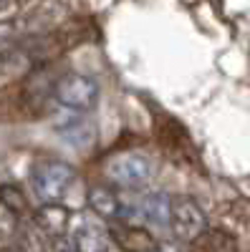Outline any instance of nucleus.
I'll return each instance as SVG.
<instances>
[{
	"instance_id": "nucleus-15",
	"label": "nucleus",
	"mask_w": 250,
	"mask_h": 252,
	"mask_svg": "<svg viewBox=\"0 0 250 252\" xmlns=\"http://www.w3.org/2000/svg\"><path fill=\"white\" fill-rule=\"evenodd\" d=\"M10 5H13V0H0V15H3Z\"/></svg>"
},
{
	"instance_id": "nucleus-5",
	"label": "nucleus",
	"mask_w": 250,
	"mask_h": 252,
	"mask_svg": "<svg viewBox=\"0 0 250 252\" xmlns=\"http://www.w3.org/2000/svg\"><path fill=\"white\" fill-rule=\"evenodd\" d=\"M71 242L78 252H109L111 237L109 229L104 227V220H99L96 215H76L71 217Z\"/></svg>"
},
{
	"instance_id": "nucleus-7",
	"label": "nucleus",
	"mask_w": 250,
	"mask_h": 252,
	"mask_svg": "<svg viewBox=\"0 0 250 252\" xmlns=\"http://www.w3.org/2000/svg\"><path fill=\"white\" fill-rule=\"evenodd\" d=\"M137 215L154 227H170V215H172V197L164 192H149L142 194L137 202Z\"/></svg>"
},
{
	"instance_id": "nucleus-13",
	"label": "nucleus",
	"mask_w": 250,
	"mask_h": 252,
	"mask_svg": "<svg viewBox=\"0 0 250 252\" xmlns=\"http://www.w3.org/2000/svg\"><path fill=\"white\" fill-rule=\"evenodd\" d=\"M51 252H78V250H76V247H73V242H71V240H66V237H53Z\"/></svg>"
},
{
	"instance_id": "nucleus-9",
	"label": "nucleus",
	"mask_w": 250,
	"mask_h": 252,
	"mask_svg": "<svg viewBox=\"0 0 250 252\" xmlns=\"http://www.w3.org/2000/svg\"><path fill=\"white\" fill-rule=\"evenodd\" d=\"M33 220H36V224L43 229L46 235H51V237H64V235L69 232V227H71L69 209L61 207V204H40L38 212L33 215Z\"/></svg>"
},
{
	"instance_id": "nucleus-11",
	"label": "nucleus",
	"mask_w": 250,
	"mask_h": 252,
	"mask_svg": "<svg viewBox=\"0 0 250 252\" xmlns=\"http://www.w3.org/2000/svg\"><path fill=\"white\" fill-rule=\"evenodd\" d=\"M200 240H202V252H238L235 237L222 232V229H205Z\"/></svg>"
},
{
	"instance_id": "nucleus-1",
	"label": "nucleus",
	"mask_w": 250,
	"mask_h": 252,
	"mask_svg": "<svg viewBox=\"0 0 250 252\" xmlns=\"http://www.w3.org/2000/svg\"><path fill=\"white\" fill-rule=\"evenodd\" d=\"M73 166L56 159H40L31 169V187L40 204H58L73 184Z\"/></svg>"
},
{
	"instance_id": "nucleus-4",
	"label": "nucleus",
	"mask_w": 250,
	"mask_h": 252,
	"mask_svg": "<svg viewBox=\"0 0 250 252\" xmlns=\"http://www.w3.org/2000/svg\"><path fill=\"white\" fill-rule=\"evenodd\" d=\"M170 229L179 242H197L207 229L205 209L192 197H175L172 215H170Z\"/></svg>"
},
{
	"instance_id": "nucleus-14",
	"label": "nucleus",
	"mask_w": 250,
	"mask_h": 252,
	"mask_svg": "<svg viewBox=\"0 0 250 252\" xmlns=\"http://www.w3.org/2000/svg\"><path fill=\"white\" fill-rule=\"evenodd\" d=\"M152 252H182L177 242H157V247Z\"/></svg>"
},
{
	"instance_id": "nucleus-10",
	"label": "nucleus",
	"mask_w": 250,
	"mask_h": 252,
	"mask_svg": "<svg viewBox=\"0 0 250 252\" xmlns=\"http://www.w3.org/2000/svg\"><path fill=\"white\" fill-rule=\"evenodd\" d=\"M0 204H3L8 212L15 215V217L31 212V202H28V197L20 192L15 184H0Z\"/></svg>"
},
{
	"instance_id": "nucleus-2",
	"label": "nucleus",
	"mask_w": 250,
	"mask_h": 252,
	"mask_svg": "<svg viewBox=\"0 0 250 252\" xmlns=\"http://www.w3.org/2000/svg\"><path fill=\"white\" fill-rule=\"evenodd\" d=\"M99 94H101L99 81L86 76V73H66V76H61L51 89V96L61 103V106H66L71 111L96 109Z\"/></svg>"
},
{
	"instance_id": "nucleus-8",
	"label": "nucleus",
	"mask_w": 250,
	"mask_h": 252,
	"mask_svg": "<svg viewBox=\"0 0 250 252\" xmlns=\"http://www.w3.org/2000/svg\"><path fill=\"white\" fill-rule=\"evenodd\" d=\"M89 207L91 212L104 222H119L121 220V199L109 187H91L89 189Z\"/></svg>"
},
{
	"instance_id": "nucleus-12",
	"label": "nucleus",
	"mask_w": 250,
	"mask_h": 252,
	"mask_svg": "<svg viewBox=\"0 0 250 252\" xmlns=\"http://www.w3.org/2000/svg\"><path fill=\"white\" fill-rule=\"evenodd\" d=\"M18 35H20V23L18 20H0V51L8 48Z\"/></svg>"
},
{
	"instance_id": "nucleus-3",
	"label": "nucleus",
	"mask_w": 250,
	"mask_h": 252,
	"mask_svg": "<svg viewBox=\"0 0 250 252\" xmlns=\"http://www.w3.org/2000/svg\"><path fill=\"white\" fill-rule=\"evenodd\" d=\"M104 174L109 177L111 184H116L119 189H127V192H139L149 184L152 179V161L137 154V152H127V154H116L107 161L104 166Z\"/></svg>"
},
{
	"instance_id": "nucleus-6",
	"label": "nucleus",
	"mask_w": 250,
	"mask_h": 252,
	"mask_svg": "<svg viewBox=\"0 0 250 252\" xmlns=\"http://www.w3.org/2000/svg\"><path fill=\"white\" fill-rule=\"evenodd\" d=\"M109 237L121 252H152L157 247V240L152 232H147L139 224H127V222H111Z\"/></svg>"
}]
</instances>
